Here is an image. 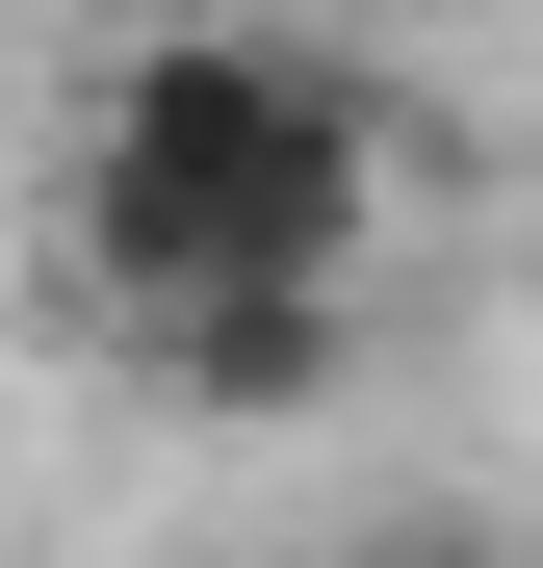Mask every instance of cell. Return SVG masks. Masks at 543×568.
<instances>
[{
	"mask_svg": "<svg viewBox=\"0 0 543 568\" xmlns=\"http://www.w3.org/2000/svg\"><path fill=\"white\" fill-rule=\"evenodd\" d=\"M336 568H492V542L466 517H389V542H336Z\"/></svg>",
	"mask_w": 543,
	"mask_h": 568,
	"instance_id": "obj_3",
	"label": "cell"
},
{
	"mask_svg": "<svg viewBox=\"0 0 543 568\" xmlns=\"http://www.w3.org/2000/svg\"><path fill=\"white\" fill-rule=\"evenodd\" d=\"M104 362L208 439H311L362 388V284H181V311H104Z\"/></svg>",
	"mask_w": 543,
	"mask_h": 568,
	"instance_id": "obj_2",
	"label": "cell"
},
{
	"mask_svg": "<svg viewBox=\"0 0 543 568\" xmlns=\"http://www.w3.org/2000/svg\"><path fill=\"white\" fill-rule=\"evenodd\" d=\"M389 258V104L311 27H130L78 104V284L181 311V284H362Z\"/></svg>",
	"mask_w": 543,
	"mask_h": 568,
	"instance_id": "obj_1",
	"label": "cell"
}]
</instances>
